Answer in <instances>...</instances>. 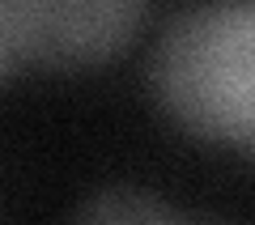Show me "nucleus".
I'll use <instances>...</instances> for the list:
<instances>
[{
    "instance_id": "1",
    "label": "nucleus",
    "mask_w": 255,
    "mask_h": 225,
    "mask_svg": "<svg viewBox=\"0 0 255 225\" xmlns=\"http://www.w3.org/2000/svg\"><path fill=\"white\" fill-rule=\"evenodd\" d=\"M149 85L183 132L247 153L255 136V9L200 4L170 17L149 55Z\"/></svg>"
},
{
    "instance_id": "2",
    "label": "nucleus",
    "mask_w": 255,
    "mask_h": 225,
    "mask_svg": "<svg viewBox=\"0 0 255 225\" xmlns=\"http://www.w3.org/2000/svg\"><path fill=\"white\" fill-rule=\"evenodd\" d=\"M145 9L132 0H21L9 4L13 51L47 68L102 64L136 34Z\"/></svg>"
},
{
    "instance_id": "3",
    "label": "nucleus",
    "mask_w": 255,
    "mask_h": 225,
    "mask_svg": "<svg viewBox=\"0 0 255 225\" xmlns=\"http://www.w3.org/2000/svg\"><path fill=\"white\" fill-rule=\"evenodd\" d=\"M68 225H187L145 187H102L81 200Z\"/></svg>"
},
{
    "instance_id": "4",
    "label": "nucleus",
    "mask_w": 255,
    "mask_h": 225,
    "mask_svg": "<svg viewBox=\"0 0 255 225\" xmlns=\"http://www.w3.org/2000/svg\"><path fill=\"white\" fill-rule=\"evenodd\" d=\"M13 26H9V4H0V77L9 72V64H13Z\"/></svg>"
}]
</instances>
